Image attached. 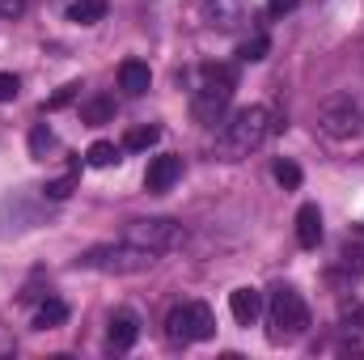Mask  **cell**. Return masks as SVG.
I'll return each instance as SVG.
<instances>
[{
  "instance_id": "1",
  "label": "cell",
  "mask_w": 364,
  "mask_h": 360,
  "mask_svg": "<svg viewBox=\"0 0 364 360\" xmlns=\"http://www.w3.org/2000/svg\"><path fill=\"white\" fill-rule=\"evenodd\" d=\"M279 127L275 123V110L272 106H242L225 119L220 136H216V157L220 162H242L250 157L255 149H263L272 140V132Z\"/></svg>"
},
{
  "instance_id": "2",
  "label": "cell",
  "mask_w": 364,
  "mask_h": 360,
  "mask_svg": "<svg viewBox=\"0 0 364 360\" xmlns=\"http://www.w3.org/2000/svg\"><path fill=\"white\" fill-rule=\"evenodd\" d=\"M233 90H237V73L225 68V64H208V68L199 73V85L191 90V119H195L199 127L225 123L229 102H233Z\"/></svg>"
},
{
  "instance_id": "3",
  "label": "cell",
  "mask_w": 364,
  "mask_h": 360,
  "mask_svg": "<svg viewBox=\"0 0 364 360\" xmlns=\"http://www.w3.org/2000/svg\"><path fill=\"white\" fill-rule=\"evenodd\" d=\"M267 339L272 344H296L309 331V305L292 284H275L267 297Z\"/></svg>"
},
{
  "instance_id": "4",
  "label": "cell",
  "mask_w": 364,
  "mask_h": 360,
  "mask_svg": "<svg viewBox=\"0 0 364 360\" xmlns=\"http://www.w3.org/2000/svg\"><path fill=\"white\" fill-rule=\"evenodd\" d=\"M157 263V255L153 250H144V246H132V242H106V246H90L81 259H77V268L85 271H106V275H140V271H149Z\"/></svg>"
},
{
  "instance_id": "5",
  "label": "cell",
  "mask_w": 364,
  "mask_h": 360,
  "mask_svg": "<svg viewBox=\"0 0 364 360\" xmlns=\"http://www.w3.org/2000/svg\"><path fill=\"white\" fill-rule=\"evenodd\" d=\"M123 242L144 246L153 255H174V250L186 246V225L174 221V216H140V221L123 225Z\"/></svg>"
},
{
  "instance_id": "6",
  "label": "cell",
  "mask_w": 364,
  "mask_h": 360,
  "mask_svg": "<svg viewBox=\"0 0 364 360\" xmlns=\"http://www.w3.org/2000/svg\"><path fill=\"white\" fill-rule=\"evenodd\" d=\"M216 335V318L203 301H182L166 314V339L174 348H191V344H203Z\"/></svg>"
},
{
  "instance_id": "7",
  "label": "cell",
  "mask_w": 364,
  "mask_h": 360,
  "mask_svg": "<svg viewBox=\"0 0 364 360\" xmlns=\"http://www.w3.org/2000/svg\"><path fill=\"white\" fill-rule=\"evenodd\" d=\"M318 132L331 140H356L364 132V106L352 93H331L318 106Z\"/></svg>"
},
{
  "instance_id": "8",
  "label": "cell",
  "mask_w": 364,
  "mask_h": 360,
  "mask_svg": "<svg viewBox=\"0 0 364 360\" xmlns=\"http://www.w3.org/2000/svg\"><path fill=\"white\" fill-rule=\"evenodd\" d=\"M178 179H182V157L178 153H157V157L149 162V170H144V186H149L153 195H166Z\"/></svg>"
},
{
  "instance_id": "9",
  "label": "cell",
  "mask_w": 364,
  "mask_h": 360,
  "mask_svg": "<svg viewBox=\"0 0 364 360\" xmlns=\"http://www.w3.org/2000/svg\"><path fill=\"white\" fill-rule=\"evenodd\" d=\"M229 314L237 327H255L259 314H263V292L259 288H233L229 292Z\"/></svg>"
},
{
  "instance_id": "10",
  "label": "cell",
  "mask_w": 364,
  "mask_h": 360,
  "mask_svg": "<svg viewBox=\"0 0 364 360\" xmlns=\"http://www.w3.org/2000/svg\"><path fill=\"white\" fill-rule=\"evenodd\" d=\"M136 339H140V318H136L132 309H119V314L110 318L106 344H110L114 352H127V348H136Z\"/></svg>"
},
{
  "instance_id": "11",
  "label": "cell",
  "mask_w": 364,
  "mask_h": 360,
  "mask_svg": "<svg viewBox=\"0 0 364 360\" xmlns=\"http://www.w3.org/2000/svg\"><path fill=\"white\" fill-rule=\"evenodd\" d=\"M296 242H301V250H318V242H322V212H318V203H301V212H296Z\"/></svg>"
},
{
  "instance_id": "12",
  "label": "cell",
  "mask_w": 364,
  "mask_h": 360,
  "mask_svg": "<svg viewBox=\"0 0 364 360\" xmlns=\"http://www.w3.org/2000/svg\"><path fill=\"white\" fill-rule=\"evenodd\" d=\"M149 85H153V73H149L144 60H123V64H119V90L127 93V97L149 93Z\"/></svg>"
},
{
  "instance_id": "13",
  "label": "cell",
  "mask_w": 364,
  "mask_h": 360,
  "mask_svg": "<svg viewBox=\"0 0 364 360\" xmlns=\"http://www.w3.org/2000/svg\"><path fill=\"white\" fill-rule=\"evenodd\" d=\"M64 17L73 26H97L106 17V0H68L64 4Z\"/></svg>"
},
{
  "instance_id": "14",
  "label": "cell",
  "mask_w": 364,
  "mask_h": 360,
  "mask_svg": "<svg viewBox=\"0 0 364 360\" xmlns=\"http://www.w3.org/2000/svg\"><path fill=\"white\" fill-rule=\"evenodd\" d=\"M68 322V305L60 301V297H47L38 309H34V331H55V327H64Z\"/></svg>"
},
{
  "instance_id": "15",
  "label": "cell",
  "mask_w": 364,
  "mask_h": 360,
  "mask_svg": "<svg viewBox=\"0 0 364 360\" xmlns=\"http://www.w3.org/2000/svg\"><path fill=\"white\" fill-rule=\"evenodd\" d=\"M114 119V97H90V102H81V123H90V127H102V123H110Z\"/></svg>"
},
{
  "instance_id": "16",
  "label": "cell",
  "mask_w": 364,
  "mask_h": 360,
  "mask_svg": "<svg viewBox=\"0 0 364 360\" xmlns=\"http://www.w3.org/2000/svg\"><path fill=\"white\" fill-rule=\"evenodd\" d=\"M343 268L356 271V275L364 271V225H356V229L343 238Z\"/></svg>"
},
{
  "instance_id": "17",
  "label": "cell",
  "mask_w": 364,
  "mask_h": 360,
  "mask_svg": "<svg viewBox=\"0 0 364 360\" xmlns=\"http://www.w3.org/2000/svg\"><path fill=\"white\" fill-rule=\"evenodd\" d=\"M161 140V127L157 123H144V127H132L127 136H123V149L127 153H144V149H153Z\"/></svg>"
},
{
  "instance_id": "18",
  "label": "cell",
  "mask_w": 364,
  "mask_h": 360,
  "mask_svg": "<svg viewBox=\"0 0 364 360\" xmlns=\"http://www.w3.org/2000/svg\"><path fill=\"white\" fill-rule=\"evenodd\" d=\"M85 162H90L93 170H106V166L119 162V149H114L110 140H93L90 149H85Z\"/></svg>"
},
{
  "instance_id": "19",
  "label": "cell",
  "mask_w": 364,
  "mask_h": 360,
  "mask_svg": "<svg viewBox=\"0 0 364 360\" xmlns=\"http://www.w3.org/2000/svg\"><path fill=\"white\" fill-rule=\"evenodd\" d=\"M267 47H272V38H267V34H255V38H246V43L237 47V60H242V64H259V60H267Z\"/></svg>"
},
{
  "instance_id": "20",
  "label": "cell",
  "mask_w": 364,
  "mask_h": 360,
  "mask_svg": "<svg viewBox=\"0 0 364 360\" xmlns=\"http://www.w3.org/2000/svg\"><path fill=\"white\" fill-rule=\"evenodd\" d=\"M55 149V132L47 127V123H38L34 132H30V157H38V162H47V153Z\"/></svg>"
},
{
  "instance_id": "21",
  "label": "cell",
  "mask_w": 364,
  "mask_h": 360,
  "mask_svg": "<svg viewBox=\"0 0 364 360\" xmlns=\"http://www.w3.org/2000/svg\"><path fill=\"white\" fill-rule=\"evenodd\" d=\"M272 174H275V182H279L284 191H296V186H301V166H296V162H288V157H279V162H275Z\"/></svg>"
},
{
  "instance_id": "22",
  "label": "cell",
  "mask_w": 364,
  "mask_h": 360,
  "mask_svg": "<svg viewBox=\"0 0 364 360\" xmlns=\"http://www.w3.org/2000/svg\"><path fill=\"white\" fill-rule=\"evenodd\" d=\"M77 93H81V85H64L60 93H51V97L43 102V110H60V106H68V102H77Z\"/></svg>"
},
{
  "instance_id": "23",
  "label": "cell",
  "mask_w": 364,
  "mask_h": 360,
  "mask_svg": "<svg viewBox=\"0 0 364 360\" xmlns=\"http://www.w3.org/2000/svg\"><path fill=\"white\" fill-rule=\"evenodd\" d=\"M43 195H47V199H68V195H73V174H68V179L47 182V186H43Z\"/></svg>"
},
{
  "instance_id": "24",
  "label": "cell",
  "mask_w": 364,
  "mask_h": 360,
  "mask_svg": "<svg viewBox=\"0 0 364 360\" xmlns=\"http://www.w3.org/2000/svg\"><path fill=\"white\" fill-rule=\"evenodd\" d=\"M17 93H21V81L13 73H0V102H13Z\"/></svg>"
},
{
  "instance_id": "25",
  "label": "cell",
  "mask_w": 364,
  "mask_h": 360,
  "mask_svg": "<svg viewBox=\"0 0 364 360\" xmlns=\"http://www.w3.org/2000/svg\"><path fill=\"white\" fill-rule=\"evenodd\" d=\"M26 13V0H0V17H21Z\"/></svg>"
},
{
  "instance_id": "26",
  "label": "cell",
  "mask_w": 364,
  "mask_h": 360,
  "mask_svg": "<svg viewBox=\"0 0 364 360\" xmlns=\"http://www.w3.org/2000/svg\"><path fill=\"white\" fill-rule=\"evenodd\" d=\"M296 4H301V0H267V9H272L275 17H284V13H292Z\"/></svg>"
}]
</instances>
